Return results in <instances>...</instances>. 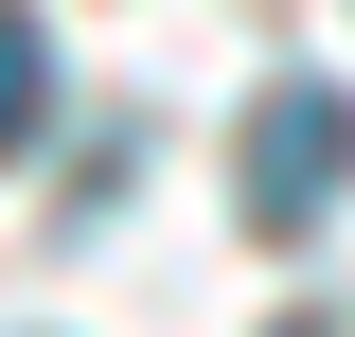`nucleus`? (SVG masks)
I'll list each match as a JSON object with an SVG mask.
<instances>
[{
  "mask_svg": "<svg viewBox=\"0 0 355 337\" xmlns=\"http://www.w3.org/2000/svg\"><path fill=\"white\" fill-rule=\"evenodd\" d=\"M338 178H355V89L284 71V89L249 107V142H231V196H249V231H320V213H338Z\"/></svg>",
  "mask_w": 355,
  "mask_h": 337,
  "instance_id": "nucleus-1",
  "label": "nucleus"
},
{
  "mask_svg": "<svg viewBox=\"0 0 355 337\" xmlns=\"http://www.w3.org/2000/svg\"><path fill=\"white\" fill-rule=\"evenodd\" d=\"M53 125V36H36V0H0V160Z\"/></svg>",
  "mask_w": 355,
  "mask_h": 337,
  "instance_id": "nucleus-2",
  "label": "nucleus"
}]
</instances>
